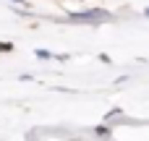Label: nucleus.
Masks as SVG:
<instances>
[{
	"instance_id": "1",
	"label": "nucleus",
	"mask_w": 149,
	"mask_h": 141,
	"mask_svg": "<svg viewBox=\"0 0 149 141\" xmlns=\"http://www.w3.org/2000/svg\"><path fill=\"white\" fill-rule=\"evenodd\" d=\"M147 16H149V8H147Z\"/></svg>"
}]
</instances>
